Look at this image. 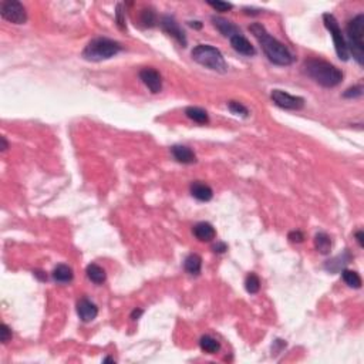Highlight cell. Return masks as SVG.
<instances>
[{"label": "cell", "instance_id": "obj_1", "mask_svg": "<svg viewBox=\"0 0 364 364\" xmlns=\"http://www.w3.org/2000/svg\"><path fill=\"white\" fill-rule=\"evenodd\" d=\"M249 30L258 39V42L263 49V53L266 54L270 62L277 66H290L293 63V56L289 52V49L283 43H280L277 39L269 35L266 29L260 23H253L249 27Z\"/></svg>", "mask_w": 364, "mask_h": 364}, {"label": "cell", "instance_id": "obj_2", "mask_svg": "<svg viewBox=\"0 0 364 364\" xmlns=\"http://www.w3.org/2000/svg\"><path fill=\"white\" fill-rule=\"evenodd\" d=\"M304 73L323 87H336L343 80V73L336 66L320 59H309L303 66Z\"/></svg>", "mask_w": 364, "mask_h": 364}, {"label": "cell", "instance_id": "obj_3", "mask_svg": "<svg viewBox=\"0 0 364 364\" xmlns=\"http://www.w3.org/2000/svg\"><path fill=\"white\" fill-rule=\"evenodd\" d=\"M121 52V45L118 42H114L111 39L106 37H98L91 40L89 45L86 46L83 57L90 62H101V60H108L114 57L116 54Z\"/></svg>", "mask_w": 364, "mask_h": 364}, {"label": "cell", "instance_id": "obj_4", "mask_svg": "<svg viewBox=\"0 0 364 364\" xmlns=\"http://www.w3.org/2000/svg\"><path fill=\"white\" fill-rule=\"evenodd\" d=\"M347 35H348V45L347 50L348 54H353L354 60L360 66L364 63V15H357L353 20L347 25Z\"/></svg>", "mask_w": 364, "mask_h": 364}, {"label": "cell", "instance_id": "obj_5", "mask_svg": "<svg viewBox=\"0 0 364 364\" xmlns=\"http://www.w3.org/2000/svg\"><path fill=\"white\" fill-rule=\"evenodd\" d=\"M191 56H192L194 62L209 69V70L218 71V73H226L228 71V64L225 62L222 53L213 46H196L195 49L192 50Z\"/></svg>", "mask_w": 364, "mask_h": 364}, {"label": "cell", "instance_id": "obj_6", "mask_svg": "<svg viewBox=\"0 0 364 364\" xmlns=\"http://www.w3.org/2000/svg\"><path fill=\"white\" fill-rule=\"evenodd\" d=\"M323 22H324V26L327 27V30L330 32V35L333 37V42H334V49H336V53H337L338 59L347 62L348 60V50H347V43L343 37V33L338 27V23L336 18L330 13H324L323 15Z\"/></svg>", "mask_w": 364, "mask_h": 364}, {"label": "cell", "instance_id": "obj_7", "mask_svg": "<svg viewBox=\"0 0 364 364\" xmlns=\"http://www.w3.org/2000/svg\"><path fill=\"white\" fill-rule=\"evenodd\" d=\"M0 15L5 20L15 25H25L27 22L26 8L18 0H5L0 5Z\"/></svg>", "mask_w": 364, "mask_h": 364}, {"label": "cell", "instance_id": "obj_8", "mask_svg": "<svg viewBox=\"0 0 364 364\" xmlns=\"http://www.w3.org/2000/svg\"><path fill=\"white\" fill-rule=\"evenodd\" d=\"M270 98L276 106L284 108V110H302L304 107V98L292 96L282 90H273L270 94Z\"/></svg>", "mask_w": 364, "mask_h": 364}, {"label": "cell", "instance_id": "obj_9", "mask_svg": "<svg viewBox=\"0 0 364 364\" xmlns=\"http://www.w3.org/2000/svg\"><path fill=\"white\" fill-rule=\"evenodd\" d=\"M160 26L167 35H169L171 37H174L182 47L187 46V36L184 33V30L179 27V25H178L175 19L171 18V16H164V18L161 19Z\"/></svg>", "mask_w": 364, "mask_h": 364}, {"label": "cell", "instance_id": "obj_10", "mask_svg": "<svg viewBox=\"0 0 364 364\" xmlns=\"http://www.w3.org/2000/svg\"><path fill=\"white\" fill-rule=\"evenodd\" d=\"M140 79L141 81L148 87V90L157 94L162 90V79L161 74L157 70H154L151 67H145L140 71Z\"/></svg>", "mask_w": 364, "mask_h": 364}, {"label": "cell", "instance_id": "obj_11", "mask_svg": "<svg viewBox=\"0 0 364 364\" xmlns=\"http://www.w3.org/2000/svg\"><path fill=\"white\" fill-rule=\"evenodd\" d=\"M77 314L83 321L89 323L97 317L98 309L97 306L93 302H90L89 299H80L77 302Z\"/></svg>", "mask_w": 364, "mask_h": 364}, {"label": "cell", "instance_id": "obj_12", "mask_svg": "<svg viewBox=\"0 0 364 364\" xmlns=\"http://www.w3.org/2000/svg\"><path fill=\"white\" fill-rule=\"evenodd\" d=\"M229 40H231V46L233 47V50H236L239 54L248 56V57H252V56L256 54L255 47L250 45V42H249L248 39L245 36L240 35V33L239 35L232 36Z\"/></svg>", "mask_w": 364, "mask_h": 364}, {"label": "cell", "instance_id": "obj_13", "mask_svg": "<svg viewBox=\"0 0 364 364\" xmlns=\"http://www.w3.org/2000/svg\"><path fill=\"white\" fill-rule=\"evenodd\" d=\"M191 195L201 202H208V201L212 199L213 191L209 185H206L201 181H195V182L191 184Z\"/></svg>", "mask_w": 364, "mask_h": 364}, {"label": "cell", "instance_id": "obj_14", "mask_svg": "<svg viewBox=\"0 0 364 364\" xmlns=\"http://www.w3.org/2000/svg\"><path fill=\"white\" fill-rule=\"evenodd\" d=\"M194 235L201 242H211L216 236V231L209 222H199L194 226Z\"/></svg>", "mask_w": 364, "mask_h": 364}, {"label": "cell", "instance_id": "obj_15", "mask_svg": "<svg viewBox=\"0 0 364 364\" xmlns=\"http://www.w3.org/2000/svg\"><path fill=\"white\" fill-rule=\"evenodd\" d=\"M171 152H172L174 158L181 164H194V162H196V155L194 154V151L185 145H174L171 148Z\"/></svg>", "mask_w": 364, "mask_h": 364}, {"label": "cell", "instance_id": "obj_16", "mask_svg": "<svg viewBox=\"0 0 364 364\" xmlns=\"http://www.w3.org/2000/svg\"><path fill=\"white\" fill-rule=\"evenodd\" d=\"M212 23H213V26L216 27V29L221 32V35H223L225 37H229V39H231L232 36L239 35L240 33L239 30H238V27L235 26L233 23H231L229 20H226V19L216 18V16H213Z\"/></svg>", "mask_w": 364, "mask_h": 364}, {"label": "cell", "instance_id": "obj_17", "mask_svg": "<svg viewBox=\"0 0 364 364\" xmlns=\"http://www.w3.org/2000/svg\"><path fill=\"white\" fill-rule=\"evenodd\" d=\"M86 273H87V277H89L93 283L101 284L106 282V270L101 266H98L97 263H90L87 269H86Z\"/></svg>", "mask_w": 364, "mask_h": 364}, {"label": "cell", "instance_id": "obj_18", "mask_svg": "<svg viewBox=\"0 0 364 364\" xmlns=\"http://www.w3.org/2000/svg\"><path fill=\"white\" fill-rule=\"evenodd\" d=\"M74 273H73V269L67 265H57L54 267L53 270V279L56 282H60V283H69L73 280Z\"/></svg>", "mask_w": 364, "mask_h": 364}, {"label": "cell", "instance_id": "obj_19", "mask_svg": "<svg viewBox=\"0 0 364 364\" xmlns=\"http://www.w3.org/2000/svg\"><path fill=\"white\" fill-rule=\"evenodd\" d=\"M185 270L189 275L198 276L201 273V267H202V258L196 253H191L187 259H185Z\"/></svg>", "mask_w": 364, "mask_h": 364}, {"label": "cell", "instance_id": "obj_20", "mask_svg": "<svg viewBox=\"0 0 364 364\" xmlns=\"http://www.w3.org/2000/svg\"><path fill=\"white\" fill-rule=\"evenodd\" d=\"M314 248L317 249V252H320L321 255H327L331 250V239L327 233L324 232H319L316 236H314Z\"/></svg>", "mask_w": 364, "mask_h": 364}, {"label": "cell", "instance_id": "obj_21", "mask_svg": "<svg viewBox=\"0 0 364 364\" xmlns=\"http://www.w3.org/2000/svg\"><path fill=\"white\" fill-rule=\"evenodd\" d=\"M185 114L189 120L195 121L198 124H208L209 123V117H208V113L199 108V107H188L185 110Z\"/></svg>", "mask_w": 364, "mask_h": 364}, {"label": "cell", "instance_id": "obj_22", "mask_svg": "<svg viewBox=\"0 0 364 364\" xmlns=\"http://www.w3.org/2000/svg\"><path fill=\"white\" fill-rule=\"evenodd\" d=\"M199 346L208 354H215L221 350V344L216 338L211 337V336H202L199 340Z\"/></svg>", "mask_w": 364, "mask_h": 364}, {"label": "cell", "instance_id": "obj_23", "mask_svg": "<svg viewBox=\"0 0 364 364\" xmlns=\"http://www.w3.org/2000/svg\"><path fill=\"white\" fill-rule=\"evenodd\" d=\"M350 259H351L350 253L346 252V253H343V255L337 256V258L329 260V262L324 265V269L329 270V272H337V270H340L343 266H346L347 263L350 262Z\"/></svg>", "mask_w": 364, "mask_h": 364}, {"label": "cell", "instance_id": "obj_24", "mask_svg": "<svg viewBox=\"0 0 364 364\" xmlns=\"http://www.w3.org/2000/svg\"><path fill=\"white\" fill-rule=\"evenodd\" d=\"M341 277H343V280L346 282L348 287H353V289H360L361 287V277H360V275L355 270H347V269H344L341 272Z\"/></svg>", "mask_w": 364, "mask_h": 364}, {"label": "cell", "instance_id": "obj_25", "mask_svg": "<svg viewBox=\"0 0 364 364\" xmlns=\"http://www.w3.org/2000/svg\"><path fill=\"white\" fill-rule=\"evenodd\" d=\"M245 287L250 294L258 293L259 289H260V280L255 273H249L246 276V280H245Z\"/></svg>", "mask_w": 364, "mask_h": 364}, {"label": "cell", "instance_id": "obj_26", "mask_svg": "<svg viewBox=\"0 0 364 364\" xmlns=\"http://www.w3.org/2000/svg\"><path fill=\"white\" fill-rule=\"evenodd\" d=\"M140 20H141L142 26L144 27H154L155 26V22H157V16H155L154 10L144 9L141 12Z\"/></svg>", "mask_w": 364, "mask_h": 364}, {"label": "cell", "instance_id": "obj_27", "mask_svg": "<svg viewBox=\"0 0 364 364\" xmlns=\"http://www.w3.org/2000/svg\"><path fill=\"white\" fill-rule=\"evenodd\" d=\"M228 107H229L231 113L236 114V116H242V117H248L249 116L248 108L243 106V104L238 103V101H229V103H228Z\"/></svg>", "mask_w": 364, "mask_h": 364}, {"label": "cell", "instance_id": "obj_28", "mask_svg": "<svg viewBox=\"0 0 364 364\" xmlns=\"http://www.w3.org/2000/svg\"><path fill=\"white\" fill-rule=\"evenodd\" d=\"M208 5L215 9L216 12H229L233 9V5L232 3H226V2H208Z\"/></svg>", "mask_w": 364, "mask_h": 364}, {"label": "cell", "instance_id": "obj_29", "mask_svg": "<svg viewBox=\"0 0 364 364\" xmlns=\"http://www.w3.org/2000/svg\"><path fill=\"white\" fill-rule=\"evenodd\" d=\"M363 96V87L361 86H354V87H350L343 93V97L344 98H358Z\"/></svg>", "mask_w": 364, "mask_h": 364}, {"label": "cell", "instance_id": "obj_30", "mask_svg": "<svg viewBox=\"0 0 364 364\" xmlns=\"http://www.w3.org/2000/svg\"><path fill=\"white\" fill-rule=\"evenodd\" d=\"M10 338H12V330L6 323H3L0 326V340H2V343H8Z\"/></svg>", "mask_w": 364, "mask_h": 364}, {"label": "cell", "instance_id": "obj_31", "mask_svg": "<svg viewBox=\"0 0 364 364\" xmlns=\"http://www.w3.org/2000/svg\"><path fill=\"white\" fill-rule=\"evenodd\" d=\"M116 18H117V25L121 30H125V18L124 13H123V5H117V12H116Z\"/></svg>", "mask_w": 364, "mask_h": 364}, {"label": "cell", "instance_id": "obj_32", "mask_svg": "<svg viewBox=\"0 0 364 364\" xmlns=\"http://www.w3.org/2000/svg\"><path fill=\"white\" fill-rule=\"evenodd\" d=\"M289 239H290V242H297V243H300V242H303V239H304V235H303L300 231H292L289 233Z\"/></svg>", "mask_w": 364, "mask_h": 364}, {"label": "cell", "instance_id": "obj_33", "mask_svg": "<svg viewBox=\"0 0 364 364\" xmlns=\"http://www.w3.org/2000/svg\"><path fill=\"white\" fill-rule=\"evenodd\" d=\"M213 252H216V253H223L225 250H228V246H226V243H223V242H218L216 245H213Z\"/></svg>", "mask_w": 364, "mask_h": 364}, {"label": "cell", "instance_id": "obj_34", "mask_svg": "<svg viewBox=\"0 0 364 364\" xmlns=\"http://www.w3.org/2000/svg\"><path fill=\"white\" fill-rule=\"evenodd\" d=\"M355 239H357V242H358V245L363 248L364 246V233L363 231H358V232H355Z\"/></svg>", "mask_w": 364, "mask_h": 364}, {"label": "cell", "instance_id": "obj_35", "mask_svg": "<svg viewBox=\"0 0 364 364\" xmlns=\"http://www.w3.org/2000/svg\"><path fill=\"white\" fill-rule=\"evenodd\" d=\"M142 313H144V310H142V309H134L133 313H131V319H133V320L140 319V316H141Z\"/></svg>", "mask_w": 364, "mask_h": 364}, {"label": "cell", "instance_id": "obj_36", "mask_svg": "<svg viewBox=\"0 0 364 364\" xmlns=\"http://www.w3.org/2000/svg\"><path fill=\"white\" fill-rule=\"evenodd\" d=\"M9 148V144L6 141V138L5 137H2V151H6Z\"/></svg>", "mask_w": 364, "mask_h": 364}, {"label": "cell", "instance_id": "obj_37", "mask_svg": "<svg viewBox=\"0 0 364 364\" xmlns=\"http://www.w3.org/2000/svg\"><path fill=\"white\" fill-rule=\"evenodd\" d=\"M189 26L194 29H202V23L201 22H189Z\"/></svg>", "mask_w": 364, "mask_h": 364}, {"label": "cell", "instance_id": "obj_38", "mask_svg": "<svg viewBox=\"0 0 364 364\" xmlns=\"http://www.w3.org/2000/svg\"><path fill=\"white\" fill-rule=\"evenodd\" d=\"M103 361H104V363H116V360H114V358H111V357H106Z\"/></svg>", "mask_w": 364, "mask_h": 364}]
</instances>
